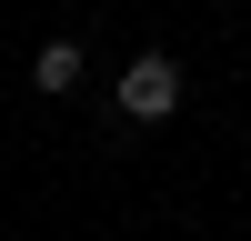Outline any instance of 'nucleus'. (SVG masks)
<instances>
[{
	"label": "nucleus",
	"mask_w": 251,
	"mask_h": 241,
	"mask_svg": "<svg viewBox=\"0 0 251 241\" xmlns=\"http://www.w3.org/2000/svg\"><path fill=\"white\" fill-rule=\"evenodd\" d=\"M121 111H131V120H171V111H181V60L141 50L131 71H121Z\"/></svg>",
	"instance_id": "nucleus-1"
},
{
	"label": "nucleus",
	"mask_w": 251,
	"mask_h": 241,
	"mask_svg": "<svg viewBox=\"0 0 251 241\" xmlns=\"http://www.w3.org/2000/svg\"><path fill=\"white\" fill-rule=\"evenodd\" d=\"M71 80H80V50H71V40H40V60H30V91H71Z\"/></svg>",
	"instance_id": "nucleus-2"
}]
</instances>
